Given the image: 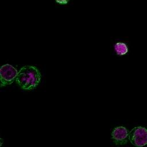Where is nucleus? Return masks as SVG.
I'll return each mask as SVG.
<instances>
[{
	"label": "nucleus",
	"mask_w": 147,
	"mask_h": 147,
	"mask_svg": "<svg viewBox=\"0 0 147 147\" xmlns=\"http://www.w3.org/2000/svg\"><path fill=\"white\" fill-rule=\"evenodd\" d=\"M41 80V74L34 66L25 65L18 72L16 82L24 90H31L35 88Z\"/></svg>",
	"instance_id": "f257e3e1"
},
{
	"label": "nucleus",
	"mask_w": 147,
	"mask_h": 147,
	"mask_svg": "<svg viewBox=\"0 0 147 147\" xmlns=\"http://www.w3.org/2000/svg\"><path fill=\"white\" fill-rule=\"evenodd\" d=\"M129 140L136 146H143L147 144V129L138 126L134 127L129 133Z\"/></svg>",
	"instance_id": "f03ea898"
},
{
	"label": "nucleus",
	"mask_w": 147,
	"mask_h": 147,
	"mask_svg": "<svg viewBox=\"0 0 147 147\" xmlns=\"http://www.w3.org/2000/svg\"><path fill=\"white\" fill-rule=\"evenodd\" d=\"M18 74L17 70L11 65L6 64L0 69L1 87L11 84Z\"/></svg>",
	"instance_id": "7ed1b4c3"
},
{
	"label": "nucleus",
	"mask_w": 147,
	"mask_h": 147,
	"mask_svg": "<svg viewBox=\"0 0 147 147\" xmlns=\"http://www.w3.org/2000/svg\"><path fill=\"white\" fill-rule=\"evenodd\" d=\"M129 133L127 129L123 126L115 127L111 133V138L117 145H124L127 142Z\"/></svg>",
	"instance_id": "20e7f679"
},
{
	"label": "nucleus",
	"mask_w": 147,
	"mask_h": 147,
	"mask_svg": "<svg viewBox=\"0 0 147 147\" xmlns=\"http://www.w3.org/2000/svg\"><path fill=\"white\" fill-rule=\"evenodd\" d=\"M114 50L117 55L119 56L126 54L128 51V48L123 42H117L114 45Z\"/></svg>",
	"instance_id": "39448f33"
},
{
	"label": "nucleus",
	"mask_w": 147,
	"mask_h": 147,
	"mask_svg": "<svg viewBox=\"0 0 147 147\" xmlns=\"http://www.w3.org/2000/svg\"><path fill=\"white\" fill-rule=\"evenodd\" d=\"M69 0H56V1L60 4H65L68 2Z\"/></svg>",
	"instance_id": "423d86ee"
}]
</instances>
